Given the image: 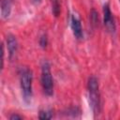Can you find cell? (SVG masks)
<instances>
[{
  "mask_svg": "<svg viewBox=\"0 0 120 120\" xmlns=\"http://www.w3.org/2000/svg\"><path fill=\"white\" fill-rule=\"evenodd\" d=\"M87 87H88L89 104L94 113L98 114L100 112V97L98 92V82L96 77L91 76L88 79Z\"/></svg>",
  "mask_w": 120,
  "mask_h": 120,
  "instance_id": "obj_1",
  "label": "cell"
},
{
  "mask_svg": "<svg viewBox=\"0 0 120 120\" xmlns=\"http://www.w3.org/2000/svg\"><path fill=\"white\" fill-rule=\"evenodd\" d=\"M41 84L44 93L47 96H52L53 92V81L48 62H44L41 68Z\"/></svg>",
  "mask_w": 120,
  "mask_h": 120,
  "instance_id": "obj_2",
  "label": "cell"
},
{
  "mask_svg": "<svg viewBox=\"0 0 120 120\" xmlns=\"http://www.w3.org/2000/svg\"><path fill=\"white\" fill-rule=\"evenodd\" d=\"M21 80V88L22 90V94L25 99L29 98L32 95V80L33 75L32 71L28 68H23L20 74Z\"/></svg>",
  "mask_w": 120,
  "mask_h": 120,
  "instance_id": "obj_3",
  "label": "cell"
},
{
  "mask_svg": "<svg viewBox=\"0 0 120 120\" xmlns=\"http://www.w3.org/2000/svg\"><path fill=\"white\" fill-rule=\"evenodd\" d=\"M103 21H104V25L107 28V30L113 33L115 31V23H114L113 17L111 12L109 4H105L103 6Z\"/></svg>",
  "mask_w": 120,
  "mask_h": 120,
  "instance_id": "obj_4",
  "label": "cell"
},
{
  "mask_svg": "<svg viewBox=\"0 0 120 120\" xmlns=\"http://www.w3.org/2000/svg\"><path fill=\"white\" fill-rule=\"evenodd\" d=\"M71 29L73 32V35L75 36V38L77 39H81L83 37V33H82V24L80 20L77 18V16L72 15L71 17Z\"/></svg>",
  "mask_w": 120,
  "mask_h": 120,
  "instance_id": "obj_5",
  "label": "cell"
},
{
  "mask_svg": "<svg viewBox=\"0 0 120 120\" xmlns=\"http://www.w3.org/2000/svg\"><path fill=\"white\" fill-rule=\"evenodd\" d=\"M7 46H8V53H9V58H12L16 52H17V49H18V42H17V39L15 38L14 36L12 35H9L7 38Z\"/></svg>",
  "mask_w": 120,
  "mask_h": 120,
  "instance_id": "obj_6",
  "label": "cell"
},
{
  "mask_svg": "<svg viewBox=\"0 0 120 120\" xmlns=\"http://www.w3.org/2000/svg\"><path fill=\"white\" fill-rule=\"evenodd\" d=\"M11 3H12V0H2V2H1L2 18L6 19L9 16L10 11H11Z\"/></svg>",
  "mask_w": 120,
  "mask_h": 120,
  "instance_id": "obj_7",
  "label": "cell"
},
{
  "mask_svg": "<svg viewBox=\"0 0 120 120\" xmlns=\"http://www.w3.org/2000/svg\"><path fill=\"white\" fill-rule=\"evenodd\" d=\"M52 117V112L51 110L41 111L39 112V119H51Z\"/></svg>",
  "mask_w": 120,
  "mask_h": 120,
  "instance_id": "obj_8",
  "label": "cell"
},
{
  "mask_svg": "<svg viewBox=\"0 0 120 120\" xmlns=\"http://www.w3.org/2000/svg\"><path fill=\"white\" fill-rule=\"evenodd\" d=\"M52 13L56 17L60 13V5H59V3H58L57 0H53L52 1Z\"/></svg>",
  "mask_w": 120,
  "mask_h": 120,
  "instance_id": "obj_9",
  "label": "cell"
},
{
  "mask_svg": "<svg viewBox=\"0 0 120 120\" xmlns=\"http://www.w3.org/2000/svg\"><path fill=\"white\" fill-rule=\"evenodd\" d=\"M39 44H40V46H41L42 48H45V47H46V45H47V37H46V36L43 35V36L40 38Z\"/></svg>",
  "mask_w": 120,
  "mask_h": 120,
  "instance_id": "obj_10",
  "label": "cell"
},
{
  "mask_svg": "<svg viewBox=\"0 0 120 120\" xmlns=\"http://www.w3.org/2000/svg\"><path fill=\"white\" fill-rule=\"evenodd\" d=\"M10 120H14V119H22V116L18 115V114H12L10 117H9Z\"/></svg>",
  "mask_w": 120,
  "mask_h": 120,
  "instance_id": "obj_11",
  "label": "cell"
},
{
  "mask_svg": "<svg viewBox=\"0 0 120 120\" xmlns=\"http://www.w3.org/2000/svg\"><path fill=\"white\" fill-rule=\"evenodd\" d=\"M32 1H33L35 4H39V3L41 2V0H32Z\"/></svg>",
  "mask_w": 120,
  "mask_h": 120,
  "instance_id": "obj_12",
  "label": "cell"
}]
</instances>
